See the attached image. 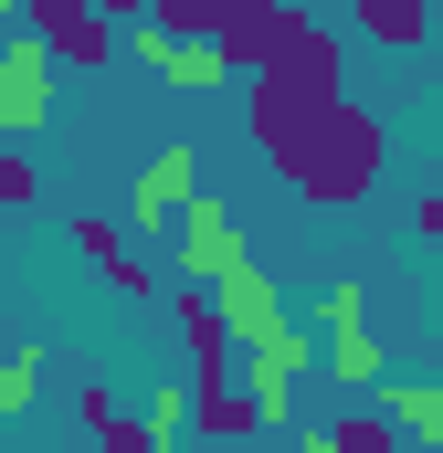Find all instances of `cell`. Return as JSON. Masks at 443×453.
<instances>
[{
    "mask_svg": "<svg viewBox=\"0 0 443 453\" xmlns=\"http://www.w3.org/2000/svg\"><path fill=\"white\" fill-rule=\"evenodd\" d=\"M253 137L296 201H369L380 180V116L348 96H253Z\"/></svg>",
    "mask_w": 443,
    "mask_h": 453,
    "instance_id": "6da1fadb",
    "label": "cell"
},
{
    "mask_svg": "<svg viewBox=\"0 0 443 453\" xmlns=\"http://www.w3.org/2000/svg\"><path fill=\"white\" fill-rule=\"evenodd\" d=\"M253 96H348V42L328 21H307L296 0H275V32L253 53Z\"/></svg>",
    "mask_w": 443,
    "mask_h": 453,
    "instance_id": "7a4b0ae2",
    "label": "cell"
},
{
    "mask_svg": "<svg viewBox=\"0 0 443 453\" xmlns=\"http://www.w3.org/2000/svg\"><path fill=\"white\" fill-rule=\"evenodd\" d=\"M148 21L180 32V42H212L222 74H253V53L275 32V0H148Z\"/></svg>",
    "mask_w": 443,
    "mask_h": 453,
    "instance_id": "3957f363",
    "label": "cell"
},
{
    "mask_svg": "<svg viewBox=\"0 0 443 453\" xmlns=\"http://www.w3.org/2000/svg\"><path fill=\"white\" fill-rule=\"evenodd\" d=\"M11 11H21V32H32L53 64H74V74H96V64L116 53V21L96 11V0H11Z\"/></svg>",
    "mask_w": 443,
    "mask_h": 453,
    "instance_id": "277c9868",
    "label": "cell"
},
{
    "mask_svg": "<svg viewBox=\"0 0 443 453\" xmlns=\"http://www.w3.org/2000/svg\"><path fill=\"white\" fill-rule=\"evenodd\" d=\"M43 116H53V53L32 32H11L0 42V137H32Z\"/></svg>",
    "mask_w": 443,
    "mask_h": 453,
    "instance_id": "5b68a950",
    "label": "cell"
},
{
    "mask_svg": "<svg viewBox=\"0 0 443 453\" xmlns=\"http://www.w3.org/2000/svg\"><path fill=\"white\" fill-rule=\"evenodd\" d=\"M201 296L222 306V327H232V348H253V338H275V327H285V306H275V274H264L253 253H243L232 274H212Z\"/></svg>",
    "mask_w": 443,
    "mask_h": 453,
    "instance_id": "8992f818",
    "label": "cell"
},
{
    "mask_svg": "<svg viewBox=\"0 0 443 453\" xmlns=\"http://www.w3.org/2000/svg\"><path fill=\"white\" fill-rule=\"evenodd\" d=\"M180 274H190V285H212V274H232V264H243V222H232V211H222V201H180Z\"/></svg>",
    "mask_w": 443,
    "mask_h": 453,
    "instance_id": "52a82bcc",
    "label": "cell"
},
{
    "mask_svg": "<svg viewBox=\"0 0 443 453\" xmlns=\"http://www.w3.org/2000/svg\"><path fill=\"white\" fill-rule=\"evenodd\" d=\"M328 369L348 390H380V348H369V296L359 285H328Z\"/></svg>",
    "mask_w": 443,
    "mask_h": 453,
    "instance_id": "ba28073f",
    "label": "cell"
},
{
    "mask_svg": "<svg viewBox=\"0 0 443 453\" xmlns=\"http://www.w3.org/2000/svg\"><path fill=\"white\" fill-rule=\"evenodd\" d=\"M180 201H201V158H190V148H159V158L137 169V242L180 222Z\"/></svg>",
    "mask_w": 443,
    "mask_h": 453,
    "instance_id": "9c48e42d",
    "label": "cell"
},
{
    "mask_svg": "<svg viewBox=\"0 0 443 453\" xmlns=\"http://www.w3.org/2000/svg\"><path fill=\"white\" fill-rule=\"evenodd\" d=\"M180 338H190V390H222L232 380V327L201 285H180Z\"/></svg>",
    "mask_w": 443,
    "mask_h": 453,
    "instance_id": "30bf717a",
    "label": "cell"
},
{
    "mask_svg": "<svg viewBox=\"0 0 443 453\" xmlns=\"http://www.w3.org/2000/svg\"><path fill=\"white\" fill-rule=\"evenodd\" d=\"M137 64H148L159 85H222L212 42H180V32H159V21H137Z\"/></svg>",
    "mask_w": 443,
    "mask_h": 453,
    "instance_id": "8fae6325",
    "label": "cell"
},
{
    "mask_svg": "<svg viewBox=\"0 0 443 453\" xmlns=\"http://www.w3.org/2000/svg\"><path fill=\"white\" fill-rule=\"evenodd\" d=\"M348 21H359V42H380V53H412V42L433 32V0H348Z\"/></svg>",
    "mask_w": 443,
    "mask_h": 453,
    "instance_id": "7c38bea8",
    "label": "cell"
},
{
    "mask_svg": "<svg viewBox=\"0 0 443 453\" xmlns=\"http://www.w3.org/2000/svg\"><path fill=\"white\" fill-rule=\"evenodd\" d=\"M74 411H85L96 453H169L159 433H148V422H127V411H116V390H106V380H85V390H74Z\"/></svg>",
    "mask_w": 443,
    "mask_h": 453,
    "instance_id": "4fadbf2b",
    "label": "cell"
},
{
    "mask_svg": "<svg viewBox=\"0 0 443 453\" xmlns=\"http://www.w3.org/2000/svg\"><path fill=\"white\" fill-rule=\"evenodd\" d=\"M190 422H201L212 443H243V433H264V411H253V390H243V380H222V390H190Z\"/></svg>",
    "mask_w": 443,
    "mask_h": 453,
    "instance_id": "5bb4252c",
    "label": "cell"
},
{
    "mask_svg": "<svg viewBox=\"0 0 443 453\" xmlns=\"http://www.w3.org/2000/svg\"><path fill=\"white\" fill-rule=\"evenodd\" d=\"M380 411L401 422V433H423L443 453V380H380Z\"/></svg>",
    "mask_w": 443,
    "mask_h": 453,
    "instance_id": "9a60e30c",
    "label": "cell"
},
{
    "mask_svg": "<svg viewBox=\"0 0 443 453\" xmlns=\"http://www.w3.org/2000/svg\"><path fill=\"white\" fill-rule=\"evenodd\" d=\"M317 443H328V453H391V443H401V422H391V411H348V422H328Z\"/></svg>",
    "mask_w": 443,
    "mask_h": 453,
    "instance_id": "2e32d148",
    "label": "cell"
},
{
    "mask_svg": "<svg viewBox=\"0 0 443 453\" xmlns=\"http://www.w3.org/2000/svg\"><path fill=\"white\" fill-rule=\"evenodd\" d=\"M32 390H43V348H11V358H0V422H21Z\"/></svg>",
    "mask_w": 443,
    "mask_h": 453,
    "instance_id": "e0dca14e",
    "label": "cell"
},
{
    "mask_svg": "<svg viewBox=\"0 0 443 453\" xmlns=\"http://www.w3.org/2000/svg\"><path fill=\"white\" fill-rule=\"evenodd\" d=\"M96 274H106L116 296H148V285H159V264H148V253H137V242H127V232H116L106 253H96Z\"/></svg>",
    "mask_w": 443,
    "mask_h": 453,
    "instance_id": "ac0fdd59",
    "label": "cell"
},
{
    "mask_svg": "<svg viewBox=\"0 0 443 453\" xmlns=\"http://www.w3.org/2000/svg\"><path fill=\"white\" fill-rule=\"evenodd\" d=\"M96 11H106V21H148V0H96Z\"/></svg>",
    "mask_w": 443,
    "mask_h": 453,
    "instance_id": "d6986e66",
    "label": "cell"
},
{
    "mask_svg": "<svg viewBox=\"0 0 443 453\" xmlns=\"http://www.w3.org/2000/svg\"><path fill=\"white\" fill-rule=\"evenodd\" d=\"M412 222H423V232H433V242H443V190H433V201H423V211H412Z\"/></svg>",
    "mask_w": 443,
    "mask_h": 453,
    "instance_id": "ffe728a7",
    "label": "cell"
},
{
    "mask_svg": "<svg viewBox=\"0 0 443 453\" xmlns=\"http://www.w3.org/2000/svg\"><path fill=\"white\" fill-rule=\"evenodd\" d=\"M296 453H328V443H317V433H307V443H296Z\"/></svg>",
    "mask_w": 443,
    "mask_h": 453,
    "instance_id": "44dd1931",
    "label": "cell"
}]
</instances>
